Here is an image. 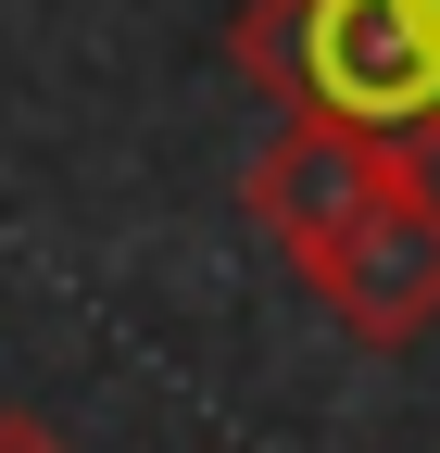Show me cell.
Masks as SVG:
<instances>
[{
  "label": "cell",
  "mask_w": 440,
  "mask_h": 453,
  "mask_svg": "<svg viewBox=\"0 0 440 453\" xmlns=\"http://www.w3.org/2000/svg\"><path fill=\"white\" fill-rule=\"evenodd\" d=\"M239 76L277 88V113L391 139V151H440V38L415 0H252L227 26Z\"/></svg>",
  "instance_id": "1"
},
{
  "label": "cell",
  "mask_w": 440,
  "mask_h": 453,
  "mask_svg": "<svg viewBox=\"0 0 440 453\" xmlns=\"http://www.w3.org/2000/svg\"><path fill=\"white\" fill-rule=\"evenodd\" d=\"M428 151H391V139H353V127H315V113H277V139L252 151V177H239V214L277 240L302 277L353 240V226L391 202V177Z\"/></svg>",
  "instance_id": "2"
},
{
  "label": "cell",
  "mask_w": 440,
  "mask_h": 453,
  "mask_svg": "<svg viewBox=\"0 0 440 453\" xmlns=\"http://www.w3.org/2000/svg\"><path fill=\"white\" fill-rule=\"evenodd\" d=\"M302 290L340 315L365 353H403V340H428V327H440V177H428V164H403L391 202H377L353 240L302 277Z\"/></svg>",
  "instance_id": "3"
},
{
  "label": "cell",
  "mask_w": 440,
  "mask_h": 453,
  "mask_svg": "<svg viewBox=\"0 0 440 453\" xmlns=\"http://www.w3.org/2000/svg\"><path fill=\"white\" fill-rule=\"evenodd\" d=\"M0 453H76L50 416H26V403H0Z\"/></svg>",
  "instance_id": "4"
},
{
  "label": "cell",
  "mask_w": 440,
  "mask_h": 453,
  "mask_svg": "<svg viewBox=\"0 0 440 453\" xmlns=\"http://www.w3.org/2000/svg\"><path fill=\"white\" fill-rule=\"evenodd\" d=\"M415 13H428V38H440V0H415Z\"/></svg>",
  "instance_id": "5"
}]
</instances>
